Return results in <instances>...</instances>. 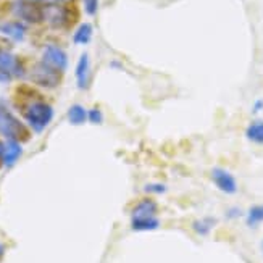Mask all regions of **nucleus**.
<instances>
[{"label": "nucleus", "mask_w": 263, "mask_h": 263, "mask_svg": "<svg viewBox=\"0 0 263 263\" xmlns=\"http://www.w3.org/2000/svg\"><path fill=\"white\" fill-rule=\"evenodd\" d=\"M42 62L57 71H63L68 66V57L60 47H57V45H47L42 53Z\"/></svg>", "instance_id": "nucleus-5"}, {"label": "nucleus", "mask_w": 263, "mask_h": 263, "mask_svg": "<svg viewBox=\"0 0 263 263\" xmlns=\"http://www.w3.org/2000/svg\"><path fill=\"white\" fill-rule=\"evenodd\" d=\"M84 8L87 15H96L99 8V0H84Z\"/></svg>", "instance_id": "nucleus-19"}, {"label": "nucleus", "mask_w": 263, "mask_h": 263, "mask_svg": "<svg viewBox=\"0 0 263 263\" xmlns=\"http://www.w3.org/2000/svg\"><path fill=\"white\" fill-rule=\"evenodd\" d=\"M212 179L215 182V186L218 187L224 194H236L237 191V182L236 178L223 168H215L212 171Z\"/></svg>", "instance_id": "nucleus-6"}, {"label": "nucleus", "mask_w": 263, "mask_h": 263, "mask_svg": "<svg viewBox=\"0 0 263 263\" xmlns=\"http://www.w3.org/2000/svg\"><path fill=\"white\" fill-rule=\"evenodd\" d=\"M241 215V210H237V209H231L230 212H228V216H230V218H236V216H239Z\"/></svg>", "instance_id": "nucleus-23"}, {"label": "nucleus", "mask_w": 263, "mask_h": 263, "mask_svg": "<svg viewBox=\"0 0 263 263\" xmlns=\"http://www.w3.org/2000/svg\"><path fill=\"white\" fill-rule=\"evenodd\" d=\"M261 252H263V241H261Z\"/></svg>", "instance_id": "nucleus-28"}, {"label": "nucleus", "mask_w": 263, "mask_h": 263, "mask_svg": "<svg viewBox=\"0 0 263 263\" xmlns=\"http://www.w3.org/2000/svg\"><path fill=\"white\" fill-rule=\"evenodd\" d=\"M25 115H26L29 126L36 133H41L47 128V124L52 121L53 110L50 105L45 104V102H34V104H31L28 107Z\"/></svg>", "instance_id": "nucleus-1"}, {"label": "nucleus", "mask_w": 263, "mask_h": 263, "mask_svg": "<svg viewBox=\"0 0 263 263\" xmlns=\"http://www.w3.org/2000/svg\"><path fill=\"white\" fill-rule=\"evenodd\" d=\"M10 79H11V74H10L8 71H5V70H2V68H0V83H2V84L10 83Z\"/></svg>", "instance_id": "nucleus-22"}, {"label": "nucleus", "mask_w": 263, "mask_h": 263, "mask_svg": "<svg viewBox=\"0 0 263 263\" xmlns=\"http://www.w3.org/2000/svg\"><path fill=\"white\" fill-rule=\"evenodd\" d=\"M158 228V220L155 218H141V220H133V230L136 231H148Z\"/></svg>", "instance_id": "nucleus-16"}, {"label": "nucleus", "mask_w": 263, "mask_h": 263, "mask_svg": "<svg viewBox=\"0 0 263 263\" xmlns=\"http://www.w3.org/2000/svg\"><path fill=\"white\" fill-rule=\"evenodd\" d=\"M147 191H152V192H162L165 191L163 186H147Z\"/></svg>", "instance_id": "nucleus-24"}, {"label": "nucleus", "mask_w": 263, "mask_h": 263, "mask_svg": "<svg viewBox=\"0 0 263 263\" xmlns=\"http://www.w3.org/2000/svg\"><path fill=\"white\" fill-rule=\"evenodd\" d=\"M246 136L249 141L255 144H263V120H255L247 126Z\"/></svg>", "instance_id": "nucleus-13"}, {"label": "nucleus", "mask_w": 263, "mask_h": 263, "mask_svg": "<svg viewBox=\"0 0 263 263\" xmlns=\"http://www.w3.org/2000/svg\"><path fill=\"white\" fill-rule=\"evenodd\" d=\"M0 134L8 137V141H20V139H28V131L23 126L21 121L11 115V113L0 107Z\"/></svg>", "instance_id": "nucleus-2"}, {"label": "nucleus", "mask_w": 263, "mask_h": 263, "mask_svg": "<svg viewBox=\"0 0 263 263\" xmlns=\"http://www.w3.org/2000/svg\"><path fill=\"white\" fill-rule=\"evenodd\" d=\"M42 20L49 21L53 28H63L70 23V11L60 5H47L42 8Z\"/></svg>", "instance_id": "nucleus-4"}, {"label": "nucleus", "mask_w": 263, "mask_h": 263, "mask_svg": "<svg viewBox=\"0 0 263 263\" xmlns=\"http://www.w3.org/2000/svg\"><path fill=\"white\" fill-rule=\"evenodd\" d=\"M90 37H92V26H90L89 23H84V25L79 26L78 31L74 32L73 41L74 44H87Z\"/></svg>", "instance_id": "nucleus-14"}, {"label": "nucleus", "mask_w": 263, "mask_h": 263, "mask_svg": "<svg viewBox=\"0 0 263 263\" xmlns=\"http://www.w3.org/2000/svg\"><path fill=\"white\" fill-rule=\"evenodd\" d=\"M32 4H47V5H55V4H66L70 0H29Z\"/></svg>", "instance_id": "nucleus-21"}, {"label": "nucleus", "mask_w": 263, "mask_h": 263, "mask_svg": "<svg viewBox=\"0 0 263 263\" xmlns=\"http://www.w3.org/2000/svg\"><path fill=\"white\" fill-rule=\"evenodd\" d=\"M31 78H32V81L36 83V84H39V86L55 87L57 84H59V81H60V73L42 62V63L34 66Z\"/></svg>", "instance_id": "nucleus-3"}, {"label": "nucleus", "mask_w": 263, "mask_h": 263, "mask_svg": "<svg viewBox=\"0 0 263 263\" xmlns=\"http://www.w3.org/2000/svg\"><path fill=\"white\" fill-rule=\"evenodd\" d=\"M0 32L5 34V36H8V37H11L13 41H23V39H25L26 28L18 21H10V23H4V25H0Z\"/></svg>", "instance_id": "nucleus-11"}, {"label": "nucleus", "mask_w": 263, "mask_h": 263, "mask_svg": "<svg viewBox=\"0 0 263 263\" xmlns=\"http://www.w3.org/2000/svg\"><path fill=\"white\" fill-rule=\"evenodd\" d=\"M260 223H263V205H254L247 213V224L257 226Z\"/></svg>", "instance_id": "nucleus-17"}, {"label": "nucleus", "mask_w": 263, "mask_h": 263, "mask_svg": "<svg viewBox=\"0 0 263 263\" xmlns=\"http://www.w3.org/2000/svg\"><path fill=\"white\" fill-rule=\"evenodd\" d=\"M76 81L79 89H86L89 83V57L87 53H83L76 65Z\"/></svg>", "instance_id": "nucleus-10"}, {"label": "nucleus", "mask_w": 263, "mask_h": 263, "mask_svg": "<svg viewBox=\"0 0 263 263\" xmlns=\"http://www.w3.org/2000/svg\"><path fill=\"white\" fill-rule=\"evenodd\" d=\"M260 110H263V100L255 102V105H254V111H260Z\"/></svg>", "instance_id": "nucleus-25"}, {"label": "nucleus", "mask_w": 263, "mask_h": 263, "mask_svg": "<svg viewBox=\"0 0 263 263\" xmlns=\"http://www.w3.org/2000/svg\"><path fill=\"white\" fill-rule=\"evenodd\" d=\"M4 152H5V147H4V144L0 142V160L4 158Z\"/></svg>", "instance_id": "nucleus-26"}, {"label": "nucleus", "mask_w": 263, "mask_h": 263, "mask_svg": "<svg viewBox=\"0 0 263 263\" xmlns=\"http://www.w3.org/2000/svg\"><path fill=\"white\" fill-rule=\"evenodd\" d=\"M2 254H4V246L0 244V257H2Z\"/></svg>", "instance_id": "nucleus-27"}, {"label": "nucleus", "mask_w": 263, "mask_h": 263, "mask_svg": "<svg viewBox=\"0 0 263 263\" xmlns=\"http://www.w3.org/2000/svg\"><path fill=\"white\" fill-rule=\"evenodd\" d=\"M16 13L26 21L39 23L42 21V8H39L36 4L29 2V0H23L16 7Z\"/></svg>", "instance_id": "nucleus-7"}, {"label": "nucleus", "mask_w": 263, "mask_h": 263, "mask_svg": "<svg viewBox=\"0 0 263 263\" xmlns=\"http://www.w3.org/2000/svg\"><path fill=\"white\" fill-rule=\"evenodd\" d=\"M213 224H215V220H213V218L197 220L196 223H194V230H196V233L200 234V236H207V234L212 231Z\"/></svg>", "instance_id": "nucleus-18"}, {"label": "nucleus", "mask_w": 263, "mask_h": 263, "mask_svg": "<svg viewBox=\"0 0 263 263\" xmlns=\"http://www.w3.org/2000/svg\"><path fill=\"white\" fill-rule=\"evenodd\" d=\"M157 213V205L154 200L144 199L136 205L133 210V220H141V218H154Z\"/></svg>", "instance_id": "nucleus-9"}, {"label": "nucleus", "mask_w": 263, "mask_h": 263, "mask_svg": "<svg viewBox=\"0 0 263 263\" xmlns=\"http://www.w3.org/2000/svg\"><path fill=\"white\" fill-rule=\"evenodd\" d=\"M87 118V113L81 105H73L68 111V120L73 124H83Z\"/></svg>", "instance_id": "nucleus-15"}, {"label": "nucleus", "mask_w": 263, "mask_h": 263, "mask_svg": "<svg viewBox=\"0 0 263 263\" xmlns=\"http://www.w3.org/2000/svg\"><path fill=\"white\" fill-rule=\"evenodd\" d=\"M21 155V147L18 141H8L5 145V152H4V163L7 166H11Z\"/></svg>", "instance_id": "nucleus-12"}, {"label": "nucleus", "mask_w": 263, "mask_h": 263, "mask_svg": "<svg viewBox=\"0 0 263 263\" xmlns=\"http://www.w3.org/2000/svg\"><path fill=\"white\" fill-rule=\"evenodd\" d=\"M0 68L8 71L10 74H16V76L23 74V66L20 65L16 57L2 49H0Z\"/></svg>", "instance_id": "nucleus-8"}, {"label": "nucleus", "mask_w": 263, "mask_h": 263, "mask_svg": "<svg viewBox=\"0 0 263 263\" xmlns=\"http://www.w3.org/2000/svg\"><path fill=\"white\" fill-rule=\"evenodd\" d=\"M89 120L92 121V123H96V124H97V123H100V121H102V113H100L97 108L90 110V111H89Z\"/></svg>", "instance_id": "nucleus-20"}]
</instances>
